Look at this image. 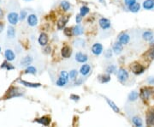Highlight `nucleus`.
I'll return each instance as SVG.
<instances>
[{"label": "nucleus", "instance_id": "obj_29", "mask_svg": "<svg viewBox=\"0 0 154 127\" xmlns=\"http://www.w3.org/2000/svg\"><path fill=\"white\" fill-rule=\"evenodd\" d=\"M37 72V70L34 66H32V65H28V67L25 70L26 74H32V75H35Z\"/></svg>", "mask_w": 154, "mask_h": 127}, {"label": "nucleus", "instance_id": "obj_5", "mask_svg": "<svg viewBox=\"0 0 154 127\" xmlns=\"http://www.w3.org/2000/svg\"><path fill=\"white\" fill-rule=\"evenodd\" d=\"M117 77H118V80L122 82L127 81L128 78V71L124 69H120L118 71V74H117Z\"/></svg>", "mask_w": 154, "mask_h": 127}, {"label": "nucleus", "instance_id": "obj_16", "mask_svg": "<svg viewBox=\"0 0 154 127\" xmlns=\"http://www.w3.org/2000/svg\"><path fill=\"white\" fill-rule=\"evenodd\" d=\"M142 37H143V39H144L145 41H153L154 39V34L152 31H149V30H148V31H146V32L143 33Z\"/></svg>", "mask_w": 154, "mask_h": 127}, {"label": "nucleus", "instance_id": "obj_11", "mask_svg": "<svg viewBox=\"0 0 154 127\" xmlns=\"http://www.w3.org/2000/svg\"><path fill=\"white\" fill-rule=\"evenodd\" d=\"M39 43L40 46H46L48 43V35L46 33H42L39 37Z\"/></svg>", "mask_w": 154, "mask_h": 127}, {"label": "nucleus", "instance_id": "obj_24", "mask_svg": "<svg viewBox=\"0 0 154 127\" xmlns=\"http://www.w3.org/2000/svg\"><path fill=\"white\" fill-rule=\"evenodd\" d=\"M140 3H134V4H132V5H130V6L128 7V10H129L131 12H133V13L138 12V11L140 10Z\"/></svg>", "mask_w": 154, "mask_h": 127}, {"label": "nucleus", "instance_id": "obj_41", "mask_svg": "<svg viewBox=\"0 0 154 127\" xmlns=\"http://www.w3.org/2000/svg\"><path fill=\"white\" fill-rule=\"evenodd\" d=\"M60 76H61V77H63V78H64V79H66L67 81H69L70 76H69V73H67L66 71H61V73H60Z\"/></svg>", "mask_w": 154, "mask_h": 127}, {"label": "nucleus", "instance_id": "obj_22", "mask_svg": "<svg viewBox=\"0 0 154 127\" xmlns=\"http://www.w3.org/2000/svg\"><path fill=\"white\" fill-rule=\"evenodd\" d=\"M33 61V58L32 57H29V56H27L25 58H23L22 60H21V65L22 66H28Z\"/></svg>", "mask_w": 154, "mask_h": 127}, {"label": "nucleus", "instance_id": "obj_40", "mask_svg": "<svg viewBox=\"0 0 154 127\" xmlns=\"http://www.w3.org/2000/svg\"><path fill=\"white\" fill-rule=\"evenodd\" d=\"M27 16V11H26V10H22L21 13H20V16H19V19H20L21 21H23Z\"/></svg>", "mask_w": 154, "mask_h": 127}, {"label": "nucleus", "instance_id": "obj_3", "mask_svg": "<svg viewBox=\"0 0 154 127\" xmlns=\"http://www.w3.org/2000/svg\"><path fill=\"white\" fill-rule=\"evenodd\" d=\"M131 70H132L134 74L140 75L145 71V67L143 65H141L140 64H139V63H134L131 65Z\"/></svg>", "mask_w": 154, "mask_h": 127}, {"label": "nucleus", "instance_id": "obj_48", "mask_svg": "<svg viewBox=\"0 0 154 127\" xmlns=\"http://www.w3.org/2000/svg\"><path fill=\"white\" fill-rule=\"evenodd\" d=\"M44 51H45L46 53H49V52L51 51V47H46Z\"/></svg>", "mask_w": 154, "mask_h": 127}, {"label": "nucleus", "instance_id": "obj_47", "mask_svg": "<svg viewBox=\"0 0 154 127\" xmlns=\"http://www.w3.org/2000/svg\"><path fill=\"white\" fill-rule=\"evenodd\" d=\"M3 27H4V25H3V23H0V33H2V32L3 31Z\"/></svg>", "mask_w": 154, "mask_h": 127}, {"label": "nucleus", "instance_id": "obj_31", "mask_svg": "<svg viewBox=\"0 0 154 127\" xmlns=\"http://www.w3.org/2000/svg\"><path fill=\"white\" fill-rule=\"evenodd\" d=\"M1 68L6 69L7 71H11V70H14V69H15V67H14L11 64H9L8 62H3V65H1Z\"/></svg>", "mask_w": 154, "mask_h": 127}, {"label": "nucleus", "instance_id": "obj_12", "mask_svg": "<svg viewBox=\"0 0 154 127\" xmlns=\"http://www.w3.org/2000/svg\"><path fill=\"white\" fill-rule=\"evenodd\" d=\"M4 57L7 59V61H13L16 58V55L12 50L7 49L6 51H4Z\"/></svg>", "mask_w": 154, "mask_h": 127}, {"label": "nucleus", "instance_id": "obj_14", "mask_svg": "<svg viewBox=\"0 0 154 127\" xmlns=\"http://www.w3.org/2000/svg\"><path fill=\"white\" fill-rule=\"evenodd\" d=\"M99 26L103 29H108L110 27V22L107 18H101L99 20Z\"/></svg>", "mask_w": 154, "mask_h": 127}, {"label": "nucleus", "instance_id": "obj_36", "mask_svg": "<svg viewBox=\"0 0 154 127\" xmlns=\"http://www.w3.org/2000/svg\"><path fill=\"white\" fill-rule=\"evenodd\" d=\"M75 46L78 47H82L85 46V41L83 40H80V39H78L77 41H75Z\"/></svg>", "mask_w": 154, "mask_h": 127}, {"label": "nucleus", "instance_id": "obj_38", "mask_svg": "<svg viewBox=\"0 0 154 127\" xmlns=\"http://www.w3.org/2000/svg\"><path fill=\"white\" fill-rule=\"evenodd\" d=\"M63 32H64V34H65L66 36H69V37H70V36L73 34L72 29H70V28H69V27H65L64 30H63Z\"/></svg>", "mask_w": 154, "mask_h": 127}, {"label": "nucleus", "instance_id": "obj_26", "mask_svg": "<svg viewBox=\"0 0 154 127\" xmlns=\"http://www.w3.org/2000/svg\"><path fill=\"white\" fill-rule=\"evenodd\" d=\"M106 102L109 104V106L112 108V110H113L114 112H116V113H119V112H120V109L118 108V106H117L114 102H112V101H110V99H107V98H106Z\"/></svg>", "mask_w": 154, "mask_h": 127}, {"label": "nucleus", "instance_id": "obj_28", "mask_svg": "<svg viewBox=\"0 0 154 127\" xmlns=\"http://www.w3.org/2000/svg\"><path fill=\"white\" fill-rule=\"evenodd\" d=\"M132 121H133V123H134V125L135 126L141 127L143 126V122H142V120L139 117H134L133 119H132Z\"/></svg>", "mask_w": 154, "mask_h": 127}, {"label": "nucleus", "instance_id": "obj_51", "mask_svg": "<svg viewBox=\"0 0 154 127\" xmlns=\"http://www.w3.org/2000/svg\"><path fill=\"white\" fill-rule=\"evenodd\" d=\"M0 51H1V48H0Z\"/></svg>", "mask_w": 154, "mask_h": 127}, {"label": "nucleus", "instance_id": "obj_43", "mask_svg": "<svg viewBox=\"0 0 154 127\" xmlns=\"http://www.w3.org/2000/svg\"><path fill=\"white\" fill-rule=\"evenodd\" d=\"M111 56H112V51H111V50H107L106 52H105V57L107 58H111Z\"/></svg>", "mask_w": 154, "mask_h": 127}, {"label": "nucleus", "instance_id": "obj_20", "mask_svg": "<svg viewBox=\"0 0 154 127\" xmlns=\"http://www.w3.org/2000/svg\"><path fill=\"white\" fill-rule=\"evenodd\" d=\"M68 20H69V17L68 16H63L62 18H60L57 22V27L59 29H62L64 27V26L66 25V23H68Z\"/></svg>", "mask_w": 154, "mask_h": 127}, {"label": "nucleus", "instance_id": "obj_44", "mask_svg": "<svg viewBox=\"0 0 154 127\" xmlns=\"http://www.w3.org/2000/svg\"><path fill=\"white\" fill-rule=\"evenodd\" d=\"M70 99L73 100V101H79L80 96H78L76 95H70Z\"/></svg>", "mask_w": 154, "mask_h": 127}, {"label": "nucleus", "instance_id": "obj_37", "mask_svg": "<svg viewBox=\"0 0 154 127\" xmlns=\"http://www.w3.org/2000/svg\"><path fill=\"white\" fill-rule=\"evenodd\" d=\"M117 70V67L115 65H110L107 69H106V72L108 74H111V73H114Z\"/></svg>", "mask_w": 154, "mask_h": 127}, {"label": "nucleus", "instance_id": "obj_23", "mask_svg": "<svg viewBox=\"0 0 154 127\" xmlns=\"http://www.w3.org/2000/svg\"><path fill=\"white\" fill-rule=\"evenodd\" d=\"M72 31H73V34H75V35H81L82 34H83V32H84V30H83V27H81L80 25H76L73 29H72Z\"/></svg>", "mask_w": 154, "mask_h": 127}, {"label": "nucleus", "instance_id": "obj_39", "mask_svg": "<svg viewBox=\"0 0 154 127\" xmlns=\"http://www.w3.org/2000/svg\"><path fill=\"white\" fill-rule=\"evenodd\" d=\"M69 76H70V78L71 80H75L77 76V71H76V70L71 71L69 73Z\"/></svg>", "mask_w": 154, "mask_h": 127}, {"label": "nucleus", "instance_id": "obj_7", "mask_svg": "<svg viewBox=\"0 0 154 127\" xmlns=\"http://www.w3.org/2000/svg\"><path fill=\"white\" fill-rule=\"evenodd\" d=\"M27 23L31 27H34L38 24V17L34 14H31L27 16Z\"/></svg>", "mask_w": 154, "mask_h": 127}, {"label": "nucleus", "instance_id": "obj_1", "mask_svg": "<svg viewBox=\"0 0 154 127\" xmlns=\"http://www.w3.org/2000/svg\"><path fill=\"white\" fill-rule=\"evenodd\" d=\"M140 96L143 100H148L151 97H154V88L145 87L140 89Z\"/></svg>", "mask_w": 154, "mask_h": 127}, {"label": "nucleus", "instance_id": "obj_30", "mask_svg": "<svg viewBox=\"0 0 154 127\" xmlns=\"http://www.w3.org/2000/svg\"><path fill=\"white\" fill-rule=\"evenodd\" d=\"M67 82H68V81H67L66 79H64V78H63V77L60 76V77L57 79V81L56 82V84H57V86H59V87H63V86L66 85Z\"/></svg>", "mask_w": 154, "mask_h": 127}, {"label": "nucleus", "instance_id": "obj_21", "mask_svg": "<svg viewBox=\"0 0 154 127\" xmlns=\"http://www.w3.org/2000/svg\"><path fill=\"white\" fill-rule=\"evenodd\" d=\"M123 50V44H121L119 41L115 43L114 46H113V51L116 54H120Z\"/></svg>", "mask_w": 154, "mask_h": 127}, {"label": "nucleus", "instance_id": "obj_32", "mask_svg": "<svg viewBox=\"0 0 154 127\" xmlns=\"http://www.w3.org/2000/svg\"><path fill=\"white\" fill-rule=\"evenodd\" d=\"M99 79L100 82H102V83H106V82H110V76H109V75H101V76H99Z\"/></svg>", "mask_w": 154, "mask_h": 127}, {"label": "nucleus", "instance_id": "obj_18", "mask_svg": "<svg viewBox=\"0 0 154 127\" xmlns=\"http://www.w3.org/2000/svg\"><path fill=\"white\" fill-rule=\"evenodd\" d=\"M143 8L145 10H152L154 8V0H145L143 2Z\"/></svg>", "mask_w": 154, "mask_h": 127}, {"label": "nucleus", "instance_id": "obj_2", "mask_svg": "<svg viewBox=\"0 0 154 127\" xmlns=\"http://www.w3.org/2000/svg\"><path fill=\"white\" fill-rule=\"evenodd\" d=\"M22 95H23V91H22L18 88H12L10 90H8V93L6 95V98L10 99V98H14V97H19V96H22Z\"/></svg>", "mask_w": 154, "mask_h": 127}, {"label": "nucleus", "instance_id": "obj_50", "mask_svg": "<svg viewBox=\"0 0 154 127\" xmlns=\"http://www.w3.org/2000/svg\"><path fill=\"white\" fill-rule=\"evenodd\" d=\"M25 1H31V0H25Z\"/></svg>", "mask_w": 154, "mask_h": 127}, {"label": "nucleus", "instance_id": "obj_4", "mask_svg": "<svg viewBox=\"0 0 154 127\" xmlns=\"http://www.w3.org/2000/svg\"><path fill=\"white\" fill-rule=\"evenodd\" d=\"M8 21L11 25H16L17 24L19 21V16L16 12H10L8 15Z\"/></svg>", "mask_w": 154, "mask_h": 127}, {"label": "nucleus", "instance_id": "obj_15", "mask_svg": "<svg viewBox=\"0 0 154 127\" xmlns=\"http://www.w3.org/2000/svg\"><path fill=\"white\" fill-rule=\"evenodd\" d=\"M130 41V36L127 34H122L119 36V42L123 45H126L128 44Z\"/></svg>", "mask_w": 154, "mask_h": 127}, {"label": "nucleus", "instance_id": "obj_45", "mask_svg": "<svg viewBox=\"0 0 154 127\" xmlns=\"http://www.w3.org/2000/svg\"><path fill=\"white\" fill-rule=\"evenodd\" d=\"M82 20V16L80 15H77L76 17V21L77 23H80Z\"/></svg>", "mask_w": 154, "mask_h": 127}, {"label": "nucleus", "instance_id": "obj_13", "mask_svg": "<svg viewBox=\"0 0 154 127\" xmlns=\"http://www.w3.org/2000/svg\"><path fill=\"white\" fill-rule=\"evenodd\" d=\"M36 121H37L38 123H40V124L45 126H49L50 123H51V119H50L49 117L44 116V117H41V118L36 119Z\"/></svg>", "mask_w": 154, "mask_h": 127}, {"label": "nucleus", "instance_id": "obj_34", "mask_svg": "<svg viewBox=\"0 0 154 127\" xmlns=\"http://www.w3.org/2000/svg\"><path fill=\"white\" fill-rule=\"evenodd\" d=\"M61 7L63 9V10H68L70 8V4L68 1H63L61 3Z\"/></svg>", "mask_w": 154, "mask_h": 127}, {"label": "nucleus", "instance_id": "obj_8", "mask_svg": "<svg viewBox=\"0 0 154 127\" xmlns=\"http://www.w3.org/2000/svg\"><path fill=\"white\" fill-rule=\"evenodd\" d=\"M88 59L87 55L82 53V52H77L76 54V60L79 63H85Z\"/></svg>", "mask_w": 154, "mask_h": 127}, {"label": "nucleus", "instance_id": "obj_10", "mask_svg": "<svg viewBox=\"0 0 154 127\" xmlns=\"http://www.w3.org/2000/svg\"><path fill=\"white\" fill-rule=\"evenodd\" d=\"M61 53H62V56H63V58H70V57L71 56V54H72V51H71V49H70V47L65 46V47H63L62 48Z\"/></svg>", "mask_w": 154, "mask_h": 127}, {"label": "nucleus", "instance_id": "obj_9", "mask_svg": "<svg viewBox=\"0 0 154 127\" xmlns=\"http://www.w3.org/2000/svg\"><path fill=\"white\" fill-rule=\"evenodd\" d=\"M147 126L154 125V110H151L147 114Z\"/></svg>", "mask_w": 154, "mask_h": 127}, {"label": "nucleus", "instance_id": "obj_49", "mask_svg": "<svg viewBox=\"0 0 154 127\" xmlns=\"http://www.w3.org/2000/svg\"><path fill=\"white\" fill-rule=\"evenodd\" d=\"M3 10H2L1 8H0V19L3 18Z\"/></svg>", "mask_w": 154, "mask_h": 127}, {"label": "nucleus", "instance_id": "obj_6", "mask_svg": "<svg viewBox=\"0 0 154 127\" xmlns=\"http://www.w3.org/2000/svg\"><path fill=\"white\" fill-rule=\"evenodd\" d=\"M103 51V46L100 43H95L93 47H92V52L94 55H100Z\"/></svg>", "mask_w": 154, "mask_h": 127}, {"label": "nucleus", "instance_id": "obj_35", "mask_svg": "<svg viewBox=\"0 0 154 127\" xmlns=\"http://www.w3.org/2000/svg\"><path fill=\"white\" fill-rule=\"evenodd\" d=\"M147 56L150 60L154 59V47H153L149 51L147 52Z\"/></svg>", "mask_w": 154, "mask_h": 127}, {"label": "nucleus", "instance_id": "obj_46", "mask_svg": "<svg viewBox=\"0 0 154 127\" xmlns=\"http://www.w3.org/2000/svg\"><path fill=\"white\" fill-rule=\"evenodd\" d=\"M147 82L149 84H154V77H148L147 78Z\"/></svg>", "mask_w": 154, "mask_h": 127}, {"label": "nucleus", "instance_id": "obj_25", "mask_svg": "<svg viewBox=\"0 0 154 127\" xmlns=\"http://www.w3.org/2000/svg\"><path fill=\"white\" fill-rule=\"evenodd\" d=\"M139 96H140V95H139L138 92L133 91V92H131V93L128 95V101H130V102H134V101H136V100L139 98Z\"/></svg>", "mask_w": 154, "mask_h": 127}, {"label": "nucleus", "instance_id": "obj_17", "mask_svg": "<svg viewBox=\"0 0 154 127\" xmlns=\"http://www.w3.org/2000/svg\"><path fill=\"white\" fill-rule=\"evenodd\" d=\"M90 70H91V66L89 65H83L80 70V73L82 75V76H87L89 72H90Z\"/></svg>", "mask_w": 154, "mask_h": 127}, {"label": "nucleus", "instance_id": "obj_27", "mask_svg": "<svg viewBox=\"0 0 154 127\" xmlns=\"http://www.w3.org/2000/svg\"><path fill=\"white\" fill-rule=\"evenodd\" d=\"M7 34H8V37L10 38V39H13L15 37V35H16V30H15V28L12 26L8 27Z\"/></svg>", "mask_w": 154, "mask_h": 127}, {"label": "nucleus", "instance_id": "obj_33", "mask_svg": "<svg viewBox=\"0 0 154 127\" xmlns=\"http://www.w3.org/2000/svg\"><path fill=\"white\" fill-rule=\"evenodd\" d=\"M89 8L88 7H87V6H82L81 8H80V15L81 16H85L87 14H88V12H89Z\"/></svg>", "mask_w": 154, "mask_h": 127}, {"label": "nucleus", "instance_id": "obj_19", "mask_svg": "<svg viewBox=\"0 0 154 127\" xmlns=\"http://www.w3.org/2000/svg\"><path fill=\"white\" fill-rule=\"evenodd\" d=\"M19 82L22 83V85H24L26 87H28V88H39L41 86L40 83H33V82H26L23 80H19Z\"/></svg>", "mask_w": 154, "mask_h": 127}, {"label": "nucleus", "instance_id": "obj_42", "mask_svg": "<svg viewBox=\"0 0 154 127\" xmlns=\"http://www.w3.org/2000/svg\"><path fill=\"white\" fill-rule=\"evenodd\" d=\"M124 2H125V4L129 7L130 5H132V4H134V3H136V0H124Z\"/></svg>", "mask_w": 154, "mask_h": 127}]
</instances>
